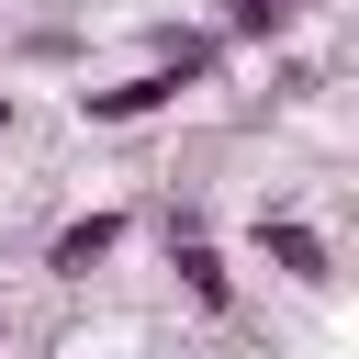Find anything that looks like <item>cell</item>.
I'll list each match as a JSON object with an SVG mask.
<instances>
[{"label": "cell", "instance_id": "1", "mask_svg": "<svg viewBox=\"0 0 359 359\" xmlns=\"http://www.w3.org/2000/svg\"><path fill=\"white\" fill-rule=\"evenodd\" d=\"M258 269H280L292 292H337V236L303 213H258Z\"/></svg>", "mask_w": 359, "mask_h": 359}, {"label": "cell", "instance_id": "2", "mask_svg": "<svg viewBox=\"0 0 359 359\" xmlns=\"http://www.w3.org/2000/svg\"><path fill=\"white\" fill-rule=\"evenodd\" d=\"M123 236H135V213H123V202H90V213H67V224L45 236V269H56V280H90V269L123 258Z\"/></svg>", "mask_w": 359, "mask_h": 359}, {"label": "cell", "instance_id": "3", "mask_svg": "<svg viewBox=\"0 0 359 359\" xmlns=\"http://www.w3.org/2000/svg\"><path fill=\"white\" fill-rule=\"evenodd\" d=\"M180 101H191V90H180L168 67H123V79H90V90H79V112H90L101 135H112V123H157V112H180Z\"/></svg>", "mask_w": 359, "mask_h": 359}, {"label": "cell", "instance_id": "4", "mask_svg": "<svg viewBox=\"0 0 359 359\" xmlns=\"http://www.w3.org/2000/svg\"><path fill=\"white\" fill-rule=\"evenodd\" d=\"M146 67H168L180 90H224V67H236V45H224L213 22H157V34H146Z\"/></svg>", "mask_w": 359, "mask_h": 359}, {"label": "cell", "instance_id": "5", "mask_svg": "<svg viewBox=\"0 0 359 359\" xmlns=\"http://www.w3.org/2000/svg\"><path fill=\"white\" fill-rule=\"evenodd\" d=\"M168 269H180V292H191L202 314H236V258H224L202 224H168Z\"/></svg>", "mask_w": 359, "mask_h": 359}, {"label": "cell", "instance_id": "6", "mask_svg": "<svg viewBox=\"0 0 359 359\" xmlns=\"http://www.w3.org/2000/svg\"><path fill=\"white\" fill-rule=\"evenodd\" d=\"M314 0H213V34L224 45H292Z\"/></svg>", "mask_w": 359, "mask_h": 359}, {"label": "cell", "instance_id": "7", "mask_svg": "<svg viewBox=\"0 0 359 359\" xmlns=\"http://www.w3.org/2000/svg\"><path fill=\"white\" fill-rule=\"evenodd\" d=\"M11 123H22V101H11V90H0V135H11Z\"/></svg>", "mask_w": 359, "mask_h": 359}, {"label": "cell", "instance_id": "8", "mask_svg": "<svg viewBox=\"0 0 359 359\" xmlns=\"http://www.w3.org/2000/svg\"><path fill=\"white\" fill-rule=\"evenodd\" d=\"M0 348H11V314H0Z\"/></svg>", "mask_w": 359, "mask_h": 359}]
</instances>
